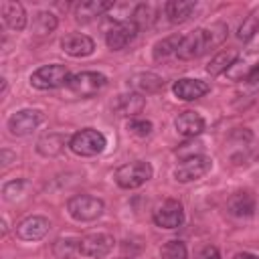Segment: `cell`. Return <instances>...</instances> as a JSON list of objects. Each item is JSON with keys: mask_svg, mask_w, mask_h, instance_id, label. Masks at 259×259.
Here are the masks:
<instances>
[{"mask_svg": "<svg viewBox=\"0 0 259 259\" xmlns=\"http://www.w3.org/2000/svg\"><path fill=\"white\" fill-rule=\"evenodd\" d=\"M227 32H229V28H227L225 22H214L210 26L196 28V30H192L190 34H186L182 38L176 57L178 59H184V61L196 59V57L208 53L210 49L223 45L225 38H227Z\"/></svg>", "mask_w": 259, "mask_h": 259, "instance_id": "1", "label": "cell"}, {"mask_svg": "<svg viewBox=\"0 0 259 259\" xmlns=\"http://www.w3.org/2000/svg\"><path fill=\"white\" fill-rule=\"evenodd\" d=\"M154 174V168L150 162H144V160H136V162H130V164H123L115 170V182L119 188H125V190H132V188H138L142 184H146Z\"/></svg>", "mask_w": 259, "mask_h": 259, "instance_id": "2", "label": "cell"}, {"mask_svg": "<svg viewBox=\"0 0 259 259\" xmlns=\"http://www.w3.org/2000/svg\"><path fill=\"white\" fill-rule=\"evenodd\" d=\"M103 208H105L103 200L91 194H75L67 202V212L71 214V219L79 223H89L99 219L103 214Z\"/></svg>", "mask_w": 259, "mask_h": 259, "instance_id": "3", "label": "cell"}, {"mask_svg": "<svg viewBox=\"0 0 259 259\" xmlns=\"http://www.w3.org/2000/svg\"><path fill=\"white\" fill-rule=\"evenodd\" d=\"M107 85V77L97 71H83L69 79L67 93L71 97H91Z\"/></svg>", "mask_w": 259, "mask_h": 259, "instance_id": "4", "label": "cell"}, {"mask_svg": "<svg viewBox=\"0 0 259 259\" xmlns=\"http://www.w3.org/2000/svg\"><path fill=\"white\" fill-rule=\"evenodd\" d=\"M105 146H107L105 136L93 127H85V130L73 134L69 140V148L77 156H97L105 150Z\"/></svg>", "mask_w": 259, "mask_h": 259, "instance_id": "5", "label": "cell"}, {"mask_svg": "<svg viewBox=\"0 0 259 259\" xmlns=\"http://www.w3.org/2000/svg\"><path fill=\"white\" fill-rule=\"evenodd\" d=\"M69 71L65 65H59V63H53V65H42L38 67L32 75H30V85L34 89H40V91H47V89H57L61 85H67L69 83Z\"/></svg>", "mask_w": 259, "mask_h": 259, "instance_id": "6", "label": "cell"}, {"mask_svg": "<svg viewBox=\"0 0 259 259\" xmlns=\"http://www.w3.org/2000/svg\"><path fill=\"white\" fill-rule=\"evenodd\" d=\"M113 237L107 233H89L79 239V255L87 259H103L113 251Z\"/></svg>", "mask_w": 259, "mask_h": 259, "instance_id": "7", "label": "cell"}, {"mask_svg": "<svg viewBox=\"0 0 259 259\" xmlns=\"http://www.w3.org/2000/svg\"><path fill=\"white\" fill-rule=\"evenodd\" d=\"M210 168H212V160L204 154H198V156L182 160L174 170V178L178 182H192V180L206 176L210 172Z\"/></svg>", "mask_w": 259, "mask_h": 259, "instance_id": "8", "label": "cell"}, {"mask_svg": "<svg viewBox=\"0 0 259 259\" xmlns=\"http://www.w3.org/2000/svg\"><path fill=\"white\" fill-rule=\"evenodd\" d=\"M138 30L140 28L132 20H119L105 32V42L111 51H121L138 36Z\"/></svg>", "mask_w": 259, "mask_h": 259, "instance_id": "9", "label": "cell"}, {"mask_svg": "<svg viewBox=\"0 0 259 259\" xmlns=\"http://www.w3.org/2000/svg\"><path fill=\"white\" fill-rule=\"evenodd\" d=\"M154 223L162 229H176L184 223V208L178 200L170 198V200H164L156 210H154Z\"/></svg>", "mask_w": 259, "mask_h": 259, "instance_id": "10", "label": "cell"}, {"mask_svg": "<svg viewBox=\"0 0 259 259\" xmlns=\"http://www.w3.org/2000/svg\"><path fill=\"white\" fill-rule=\"evenodd\" d=\"M42 121V113L38 109H20L8 117V130L12 136H28Z\"/></svg>", "mask_w": 259, "mask_h": 259, "instance_id": "11", "label": "cell"}, {"mask_svg": "<svg viewBox=\"0 0 259 259\" xmlns=\"http://www.w3.org/2000/svg\"><path fill=\"white\" fill-rule=\"evenodd\" d=\"M51 229V221L40 214H30L16 225V237L22 241H38Z\"/></svg>", "mask_w": 259, "mask_h": 259, "instance_id": "12", "label": "cell"}, {"mask_svg": "<svg viewBox=\"0 0 259 259\" xmlns=\"http://www.w3.org/2000/svg\"><path fill=\"white\" fill-rule=\"evenodd\" d=\"M61 49L69 55V57H89L95 51V42L91 36L83 34V32H69L61 38Z\"/></svg>", "mask_w": 259, "mask_h": 259, "instance_id": "13", "label": "cell"}, {"mask_svg": "<svg viewBox=\"0 0 259 259\" xmlns=\"http://www.w3.org/2000/svg\"><path fill=\"white\" fill-rule=\"evenodd\" d=\"M172 91L178 99L182 101H194L202 95H206L210 91V85L202 79H190V77H184V79H178L174 85H172Z\"/></svg>", "mask_w": 259, "mask_h": 259, "instance_id": "14", "label": "cell"}, {"mask_svg": "<svg viewBox=\"0 0 259 259\" xmlns=\"http://www.w3.org/2000/svg\"><path fill=\"white\" fill-rule=\"evenodd\" d=\"M174 127L180 136L184 138H196L198 134H202L204 130V119L198 111H192V109H186L182 113L176 115L174 119Z\"/></svg>", "mask_w": 259, "mask_h": 259, "instance_id": "15", "label": "cell"}, {"mask_svg": "<svg viewBox=\"0 0 259 259\" xmlns=\"http://www.w3.org/2000/svg\"><path fill=\"white\" fill-rule=\"evenodd\" d=\"M146 107V99L140 95V93H136V91H132V93H121V95H117V99L113 101V111L117 113V115H121V117H136L138 113H142V109Z\"/></svg>", "mask_w": 259, "mask_h": 259, "instance_id": "16", "label": "cell"}, {"mask_svg": "<svg viewBox=\"0 0 259 259\" xmlns=\"http://www.w3.org/2000/svg\"><path fill=\"white\" fill-rule=\"evenodd\" d=\"M113 6H115V2H111V0H85V2L77 4L75 18L85 24V22H91L93 18L113 10Z\"/></svg>", "mask_w": 259, "mask_h": 259, "instance_id": "17", "label": "cell"}, {"mask_svg": "<svg viewBox=\"0 0 259 259\" xmlns=\"http://www.w3.org/2000/svg\"><path fill=\"white\" fill-rule=\"evenodd\" d=\"M127 85L136 93L144 95V93H156V91H160L164 87V79L160 75H156V73H136L127 81Z\"/></svg>", "mask_w": 259, "mask_h": 259, "instance_id": "18", "label": "cell"}, {"mask_svg": "<svg viewBox=\"0 0 259 259\" xmlns=\"http://www.w3.org/2000/svg\"><path fill=\"white\" fill-rule=\"evenodd\" d=\"M2 18L6 26L12 30H22L26 26V12L20 2H10V0L2 2Z\"/></svg>", "mask_w": 259, "mask_h": 259, "instance_id": "19", "label": "cell"}, {"mask_svg": "<svg viewBox=\"0 0 259 259\" xmlns=\"http://www.w3.org/2000/svg\"><path fill=\"white\" fill-rule=\"evenodd\" d=\"M227 208H229L231 214L241 217V219H247V217H251L255 212V198L249 192H235L229 198Z\"/></svg>", "mask_w": 259, "mask_h": 259, "instance_id": "20", "label": "cell"}, {"mask_svg": "<svg viewBox=\"0 0 259 259\" xmlns=\"http://www.w3.org/2000/svg\"><path fill=\"white\" fill-rule=\"evenodd\" d=\"M164 8H166L168 20L172 24H180V22L190 18V14L196 8V2L194 0H170V2H166Z\"/></svg>", "mask_w": 259, "mask_h": 259, "instance_id": "21", "label": "cell"}, {"mask_svg": "<svg viewBox=\"0 0 259 259\" xmlns=\"http://www.w3.org/2000/svg\"><path fill=\"white\" fill-rule=\"evenodd\" d=\"M65 144H67V138L63 134H47L42 136L38 142H36V152L40 156H47V158H53V156H59L63 150H65Z\"/></svg>", "mask_w": 259, "mask_h": 259, "instance_id": "22", "label": "cell"}, {"mask_svg": "<svg viewBox=\"0 0 259 259\" xmlns=\"http://www.w3.org/2000/svg\"><path fill=\"white\" fill-rule=\"evenodd\" d=\"M235 61H237V51H235V49L221 51V53H217V55L208 61L206 73H208L210 77H217V75H221V73H227L229 67H231Z\"/></svg>", "mask_w": 259, "mask_h": 259, "instance_id": "23", "label": "cell"}, {"mask_svg": "<svg viewBox=\"0 0 259 259\" xmlns=\"http://www.w3.org/2000/svg\"><path fill=\"white\" fill-rule=\"evenodd\" d=\"M182 34H170V36H166V38H162V40H158L156 45H154V59L156 61H162V59H168L170 55H176L178 53V47H180V42H182Z\"/></svg>", "mask_w": 259, "mask_h": 259, "instance_id": "24", "label": "cell"}, {"mask_svg": "<svg viewBox=\"0 0 259 259\" xmlns=\"http://www.w3.org/2000/svg\"><path fill=\"white\" fill-rule=\"evenodd\" d=\"M53 253L57 259H73L79 253V239L61 237L53 243Z\"/></svg>", "mask_w": 259, "mask_h": 259, "instance_id": "25", "label": "cell"}, {"mask_svg": "<svg viewBox=\"0 0 259 259\" xmlns=\"http://www.w3.org/2000/svg\"><path fill=\"white\" fill-rule=\"evenodd\" d=\"M138 28H144V26H152V22L156 20V8L152 4H138L132 12V18H130Z\"/></svg>", "mask_w": 259, "mask_h": 259, "instance_id": "26", "label": "cell"}, {"mask_svg": "<svg viewBox=\"0 0 259 259\" xmlns=\"http://www.w3.org/2000/svg\"><path fill=\"white\" fill-rule=\"evenodd\" d=\"M57 24H59L57 16L53 12H47V10L38 12L34 16V20H32V28H34L36 34H51L57 28Z\"/></svg>", "mask_w": 259, "mask_h": 259, "instance_id": "27", "label": "cell"}, {"mask_svg": "<svg viewBox=\"0 0 259 259\" xmlns=\"http://www.w3.org/2000/svg\"><path fill=\"white\" fill-rule=\"evenodd\" d=\"M160 257L162 259H188V249H186V245L182 241L172 239V241L162 245Z\"/></svg>", "mask_w": 259, "mask_h": 259, "instance_id": "28", "label": "cell"}, {"mask_svg": "<svg viewBox=\"0 0 259 259\" xmlns=\"http://www.w3.org/2000/svg\"><path fill=\"white\" fill-rule=\"evenodd\" d=\"M127 130H130V134H134V136H138V138H146V136H150V134H152L154 125H152V121H148V119L134 117V119H130Z\"/></svg>", "mask_w": 259, "mask_h": 259, "instance_id": "29", "label": "cell"}, {"mask_svg": "<svg viewBox=\"0 0 259 259\" xmlns=\"http://www.w3.org/2000/svg\"><path fill=\"white\" fill-rule=\"evenodd\" d=\"M257 30H259V18H257L255 14H251V16H247V20L239 26V38H241V40H249Z\"/></svg>", "mask_w": 259, "mask_h": 259, "instance_id": "30", "label": "cell"}, {"mask_svg": "<svg viewBox=\"0 0 259 259\" xmlns=\"http://www.w3.org/2000/svg\"><path fill=\"white\" fill-rule=\"evenodd\" d=\"M24 188H26V182H24V180H10V182L4 184L2 194H4L6 200H16V198L22 194Z\"/></svg>", "mask_w": 259, "mask_h": 259, "instance_id": "31", "label": "cell"}, {"mask_svg": "<svg viewBox=\"0 0 259 259\" xmlns=\"http://www.w3.org/2000/svg\"><path fill=\"white\" fill-rule=\"evenodd\" d=\"M249 73H251V71L245 67V63L237 59V61H235V63L229 67V71H227V77H231L233 81H241L243 77H245V79H249Z\"/></svg>", "mask_w": 259, "mask_h": 259, "instance_id": "32", "label": "cell"}, {"mask_svg": "<svg viewBox=\"0 0 259 259\" xmlns=\"http://www.w3.org/2000/svg\"><path fill=\"white\" fill-rule=\"evenodd\" d=\"M198 259H221V253H219V249L217 247H204L202 251H200V255H198Z\"/></svg>", "mask_w": 259, "mask_h": 259, "instance_id": "33", "label": "cell"}, {"mask_svg": "<svg viewBox=\"0 0 259 259\" xmlns=\"http://www.w3.org/2000/svg\"><path fill=\"white\" fill-rule=\"evenodd\" d=\"M247 51H249V53H257V51H259V30L247 40Z\"/></svg>", "mask_w": 259, "mask_h": 259, "instance_id": "34", "label": "cell"}, {"mask_svg": "<svg viewBox=\"0 0 259 259\" xmlns=\"http://www.w3.org/2000/svg\"><path fill=\"white\" fill-rule=\"evenodd\" d=\"M235 259H259V255H253V253H237Z\"/></svg>", "mask_w": 259, "mask_h": 259, "instance_id": "35", "label": "cell"}, {"mask_svg": "<svg viewBox=\"0 0 259 259\" xmlns=\"http://www.w3.org/2000/svg\"><path fill=\"white\" fill-rule=\"evenodd\" d=\"M10 158H14V156H12L8 150H2V162H4V164H10Z\"/></svg>", "mask_w": 259, "mask_h": 259, "instance_id": "36", "label": "cell"}]
</instances>
